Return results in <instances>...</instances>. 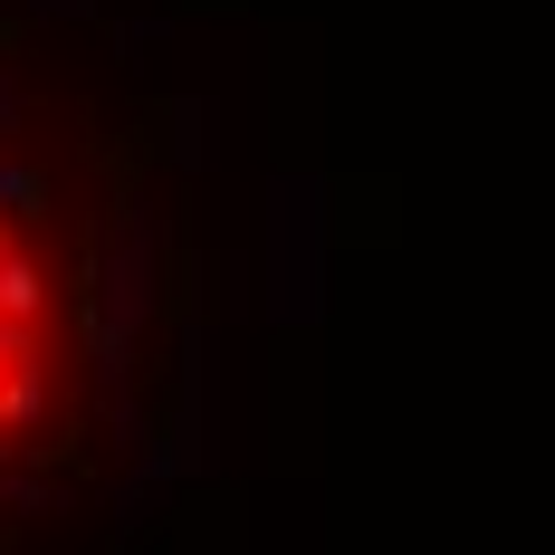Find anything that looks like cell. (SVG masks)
Instances as JSON below:
<instances>
[{
    "instance_id": "cell-8",
    "label": "cell",
    "mask_w": 555,
    "mask_h": 555,
    "mask_svg": "<svg viewBox=\"0 0 555 555\" xmlns=\"http://www.w3.org/2000/svg\"><path fill=\"white\" fill-rule=\"evenodd\" d=\"M20 125H29V87H20V77H10V67H0V144H10V134H20Z\"/></svg>"
},
{
    "instance_id": "cell-7",
    "label": "cell",
    "mask_w": 555,
    "mask_h": 555,
    "mask_svg": "<svg viewBox=\"0 0 555 555\" xmlns=\"http://www.w3.org/2000/svg\"><path fill=\"white\" fill-rule=\"evenodd\" d=\"M164 39H172V20H164V10H144V20H115V57H125V67H134L144 49H164Z\"/></svg>"
},
{
    "instance_id": "cell-10",
    "label": "cell",
    "mask_w": 555,
    "mask_h": 555,
    "mask_svg": "<svg viewBox=\"0 0 555 555\" xmlns=\"http://www.w3.org/2000/svg\"><path fill=\"white\" fill-rule=\"evenodd\" d=\"M0 460H20V431H0Z\"/></svg>"
},
{
    "instance_id": "cell-3",
    "label": "cell",
    "mask_w": 555,
    "mask_h": 555,
    "mask_svg": "<svg viewBox=\"0 0 555 555\" xmlns=\"http://www.w3.org/2000/svg\"><path fill=\"white\" fill-rule=\"evenodd\" d=\"M0 317H20V326L49 317V269H39L20 240H0Z\"/></svg>"
},
{
    "instance_id": "cell-9",
    "label": "cell",
    "mask_w": 555,
    "mask_h": 555,
    "mask_svg": "<svg viewBox=\"0 0 555 555\" xmlns=\"http://www.w3.org/2000/svg\"><path fill=\"white\" fill-rule=\"evenodd\" d=\"M96 10H106V0H29L39 29H49V20H57V29H67V20H96Z\"/></svg>"
},
{
    "instance_id": "cell-6",
    "label": "cell",
    "mask_w": 555,
    "mask_h": 555,
    "mask_svg": "<svg viewBox=\"0 0 555 555\" xmlns=\"http://www.w3.org/2000/svg\"><path fill=\"white\" fill-rule=\"evenodd\" d=\"M96 402H106V441L125 450V460H134V450L154 441V412H144V402H134V392H125V384H106V392H96Z\"/></svg>"
},
{
    "instance_id": "cell-4",
    "label": "cell",
    "mask_w": 555,
    "mask_h": 555,
    "mask_svg": "<svg viewBox=\"0 0 555 555\" xmlns=\"http://www.w3.org/2000/svg\"><path fill=\"white\" fill-rule=\"evenodd\" d=\"M49 202H57V182L29 164V154L0 144V221H49Z\"/></svg>"
},
{
    "instance_id": "cell-1",
    "label": "cell",
    "mask_w": 555,
    "mask_h": 555,
    "mask_svg": "<svg viewBox=\"0 0 555 555\" xmlns=\"http://www.w3.org/2000/svg\"><path fill=\"white\" fill-rule=\"evenodd\" d=\"M317 182H278V221H269V317L307 326L317 297H326V221H317Z\"/></svg>"
},
{
    "instance_id": "cell-2",
    "label": "cell",
    "mask_w": 555,
    "mask_h": 555,
    "mask_svg": "<svg viewBox=\"0 0 555 555\" xmlns=\"http://www.w3.org/2000/svg\"><path fill=\"white\" fill-rule=\"evenodd\" d=\"M164 154L182 172H211V154H221V115H211V96H172L164 106Z\"/></svg>"
},
{
    "instance_id": "cell-5",
    "label": "cell",
    "mask_w": 555,
    "mask_h": 555,
    "mask_svg": "<svg viewBox=\"0 0 555 555\" xmlns=\"http://www.w3.org/2000/svg\"><path fill=\"white\" fill-rule=\"evenodd\" d=\"M164 499H172V489L154 479V469H125V479L106 489V517H115V527H144V517H154Z\"/></svg>"
}]
</instances>
